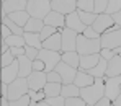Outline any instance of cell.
Listing matches in <instances>:
<instances>
[{
	"instance_id": "obj_1",
	"label": "cell",
	"mask_w": 121,
	"mask_h": 106,
	"mask_svg": "<svg viewBox=\"0 0 121 106\" xmlns=\"http://www.w3.org/2000/svg\"><path fill=\"white\" fill-rule=\"evenodd\" d=\"M105 95V77H95V82L80 88V96L88 106H97V101Z\"/></svg>"
},
{
	"instance_id": "obj_2",
	"label": "cell",
	"mask_w": 121,
	"mask_h": 106,
	"mask_svg": "<svg viewBox=\"0 0 121 106\" xmlns=\"http://www.w3.org/2000/svg\"><path fill=\"white\" fill-rule=\"evenodd\" d=\"M101 51V42L100 39H93V38H88L85 36L83 33L79 34L77 38V52L80 56H85V54H97Z\"/></svg>"
},
{
	"instance_id": "obj_3",
	"label": "cell",
	"mask_w": 121,
	"mask_h": 106,
	"mask_svg": "<svg viewBox=\"0 0 121 106\" xmlns=\"http://www.w3.org/2000/svg\"><path fill=\"white\" fill-rule=\"evenodd\" d=\"M26 10L30 12L31 16L44 20L46 15L52 10V5H51V0H28Z\"/></svg>"
},
{
	"instance_id": "obj_4",
	"label": "cell",
	"mask_w": 121,
	"mask_h": 106,
	"mask_svg": "<svg viewBox=\"0 0 121 106\" xmlns=\"http://www.w3.org/2000/svg\"><path fill=\"white\" fill-rule=\"evenodd\" d=\"M38 57H39L41 61H44V64H46V72H51V70H54L56 65L62 61V52L43 47V49H39Z\"/></svg>"
},
{
	"instance_id": "obj_5",
	"label": "cell",
	"mask_w": 121,
	"mask_h": 106,
	"mask_svg": "<svg viewBox=\"0 0 121 106\" xmlns=\"http://www.w3.org/2000/svg\"><path fill=\"white\" fill-rule=\"evenodd\" d=\"M30 85H28V78L26 77H18L15 78L12 83H8V100H17L23 96L25 93H28Z\"/></svg>"
},
{
	"instance_id": "obj_6",
	"label": "cell",
	"mask_w": 121,
	"mask_h": 106,
	"mask_svg": "<svg viewBox=\"0 0 121 106\" xmlns=\"http://www.w3.org/2000/svg\"><path fill=\"white\" fill-rule=\"evenodd\" d=\"M62 52H67V51H77V38H79V33L64 26L62 31Z\"/></svg>"
},
{
	"instance_id": "obj_7",
	"label": "cell",
	"mask_w": 121,
	"mask_h": 106,
	"mask_svg": "<svg viewBox=\"0 0 121 106\" xmlns=\"http://www.w3.org/2000/svg\"><path fill=\"white\" fill-rule=\"evenodd\" d=\"M120 93H121V75L105 77V95L115 101L120 96Z\"/></svg>"
},
{
	"instance_id": "obj_8",
	"label": "cell",
	"mask_w": 121,
	"mask_h": 106,
	"mask_svg": "<svg viewBox=\"0 0 121 106\" xmlns=\"http://www.w3.org/2000/svg\"><path fill=\"white\" fill-rule=\"evenodd\" d=\"M101 47H108V49H116L121 46V28L116 31H105L100 38Z\"/></svg>"
},
{
	"instance_id": "obj_9",
	"label": "cell",
	"mask_w": 121,
	"mask_h": 106,
	"mask_svg": "<svg viewBox=\"0 0 121 106\" xmlns=\"http://www.w3.org/2000/svg\"><path fill=\"white\" fill-rule=\"evenodd\" d=\"M28 85L31 90H43L48 83V72L46 70H33L28 77Z\"/></svg>"
},
{
	"instance_id": "obj_10",
	"label": "cell",
	"mask_w": 121,
	"mask_h": 106,
	"mask_svg": "<svg viewBox=\"0 0 121 106\" xmlns=\"http://www.w3.org/2000/svg\"><path fill=\"white\" fill-rule=\"evenodd\" d=\"M56 70L59 72L60 77H62V83H74L75 75H77V72H79V69H75V67L65 64L64 61H60V62L56 65Z\"/></svg>"
},
{
	"instance_id": "obj_11",
	"label": "cell",
	"mask_w": 121,
	"mask_h": 106,
	"mask_svg": "<svg viewBox=\"0 0 121 106\" xmlns=\"http://www.w3.org/2000/svg\"><path fill=\"white\" fill-rule=\"evenodd\" d=\"M65 26L70 28V29H74V31H77L79 34L83 33V29L87 28V24L80 20L79 10H74V12H70V13L65 15Z\"/></svg>"
},
{
	"instance_id": "obj_12",
	"label": "cell",
	"mask_w": 121,
	"mask_h": 106,
	"mask_svg": "<svg viewBox=\"0 0 121 106\" xmlns=\"http://www.w3.org/2000/svg\"><path fill=\"white\" fill-rule=\"evenodd\" d=\"M18 77H20V64H18V59H15V62H12L10 65L2 67V82L12 83Z\"/></svg>"
},
{
	"instance_id": "obj_13",
	"label": "cell",
	"mask_w": 121,
	"mask_h": 106,
	"mask_svg": "<svg viewBox=\"0 0 121 106\" xmlns=\"http://www.w3.org/2000/svg\"><path fill=\"white\" fill-rule=\"evenodd\" d=\"M115 23V20H113V15H110V13H98L97 15V20L93 21V28L100 33V34H103L111 24Z\"/></svg>"
},
{
	"instance_id": "obj_14",
	"label": "cell",
	"mask_w": 121,
	"mask_h": 106,
	"mask_svg": "<svg viewBox=\"0 0 121 106\" xmlns=\"http://www.w3.org/2000/svg\"><path fill=\"white\" fill-rule=\"evenodd\" d=\"M44 24H52V26L59 28V31H62V28L65 26V15L57 10H51L44 18Z\"/></svg>"
},
{
	"instance_id": "obj_15",
	"label": "cell",
	"mask_w": 121,
	"mask_h": 106,
	"mask_svg": "<svg viewBox=\"0 0 121 106\" xmlns=\"http://www.w3.org/2000/svg\"><path fill=\"white\" fill-rule=\"evenodd\" d=\"M51 5L52 10H57L64 15L77 10V0H51Z\"/></svg>"
},
{
	"instance_id": "obj_16",
	"label": "cell",
	"mask_w": 121,
	"mask_h": 106,
	"mask_svg": "<svg viewBox=\"0 0 121 106\" xmlns=\"http://www.w3.org/2000/svg\"><path fill=\"white\" fill-rule=\"evenodd\" d=\"M28 0H5L2 7V15H10L12 12L18 10H26Z\"/></svg>"
},
{
	"instance_id": "obj_17",
	"label": "cell",
	"mask_w": 121,
	"mask_h": 106,
	"mask_svg": "<svg viewBox=\"0 0 121 106\" xmlns=\"http://www.w3.org/2000/svg\"><path fill=\"white\" fill-rule=\"evenodd\" d=\"M43 47L62 52V34H60V31L54 33V34L49 36L48 39H44V41H43Z\"/></svg>"
},
{
	"instance_id": "obj_18",
	"label": "cell",
	"mask_w": 121,
	"mask_h": 106,
	"mask_svg": "<svg viewBox=\"0 0 121 106\" xmlns=\"http://www.w3.org/2000/svg\"><path fill=\"white\" fill-rule=\"evenodd\" d=\"M101 59L100 52H97V54H85V56H80V65H79V69L82 70H90L92 67H95L98 61Z\"/></svg>"
},
{
	"instance_id": "obj_19",
	"label": "cell",
	"mask_w": 121,
	"mask_h": 106,
	"mask_svg": "<svg viewBox=\"0 0 121 106\" xmlns=\"http://www.w3.org/2000/svg\"><path fill=\"white\" fill-rule=\"evenodd\" d=\"M116 75H121V54H116L113 59H110L106 65V77H116Z\"/></svg>"
},
{
	"instance_id": "obj_20",
	"label": "cell",
	"mask_w": 121,
	"mask_h": 106,
	"mask_svg": "<svg viewBox=\"0 0 121 106\" xmlns=\"http://www.w3.org/2000/svg\"><path fill=\"white\" fill-rule=\"evenodd\" d=\"M95 82V77L90 73V72H87V70H82L79 69V72H77V75H75V80H74V83L77 85V86H88V85H92Z\"/></svg>"
},
{
	"instance_id": "obj_21",
	"label": "cell",
	"mask_w": 121,
	"mask_h": 106,
	"mask_svg": "<svg viewBox=\"0 0 121 106\" xmlns=\"http://www.w3.org/2000/svg\"><path fill=\"white\" fill-rule=\"evenodd\" d=\"M18 64H20V77H28L31 72H33V61L23 54V56H18Z\"/></svg>"
},
{
	"instance_id": "obj_22",
	"label": "cell",
	"mask_w": 121,
	"mask_h": 106,
	"mask_svg": "<svg viewBox=\"0 0 121 106\" xmlns=\"http://www.w3.org/2000/svg\"><path fill=\"white\" fill-rule=\"evenodd\" d=\"M62 61L75 69H79L80 65V54L77 51H67V52H62Z\"/></svg>"
},
{
	"instance_id": "obj_23",
	"label": "cell",
	"mask_w": 121,
	"mask_h": 106,
	"mask_svg": "<svg viewBox=\"0 0 121 106\" xmlns=\"http://www.w3.org/2000/svg\"><path fill=\"white\" fill-rule=\"evenodd\" d=\"M8 16L15 21L17 24H20V26L25 28V24L28 23V20H30V16H31V15H30V12H28V10H18V12H12Z\"/></svg>"
},
{
	"instance_id": "obj_24",
	"label": "cell",
	"mask_w": 121,
	"mask_h": 106,
	"mask_svg": "<svg viewBox=\"0 0 121 106\" xmlns=\"http://www.w3.org/2000/svg\"><path fill=\"white\" fill-rule=\"evenodd\" d=\"M43 26H44V20L36 18V16H30L28 23L25 24V31H31V33H41Z\"/></svg>"
},
{
	"instance_id": "obj_25",
	"label": "cell",
	"mask_w": 121,
	"mask_h": 106,
	"mask_svg": "<svg viewBox=\"0 0 121 106\" xmlns=\"http://www.w3.org/2000/svg\"><path fill=\"white\" fill-rule=\"evenodd\" d=\"M25 39H26V44L28 46H33V47H38V49H43V39H41L39 33H31V31H25Z\"/></svg>"
},
{
	"instance_id": "obj_26",
	"label": "cell",
	"mask_w": 121,
	"mask_h": 106,
	"mask_svg": "<svg viewBox=\"0 0 121 106\" xmlns=\"http://www.w3.org/2000/svg\"><path fill=\"white\" fill-rule=\"evenodd\" d=\"M39 106H65V98L62 95H56V96H46L43 101L38 103Z\"/></svg>"
},
{
	"instance_id": "obj_27",
	"label": "cell",
	"mask_w": 121,
	"mask_h": 106,
	"mask_svg": "<svg viewBox=\"0 0 121 106\" xmlns=\"http://www.w3.org/2000/svg\"><path fill=\"white\" fill-rule=\"evenodd\" d=\"M106 65H108V61L101 57L98 61V64L95 67H92L90 70H87V72H90L93 77H106Z\"/></svg>"
},
{
	"instance_id": "obj_28",
	"label": "cell",
	"mask_w": 121,
	"mask_h": 106,
	"mask_svg": "<svg viewBox=\"0 0 121 106\" xmlns=\"http://www.w3.org/2000/svg\"><path fill=\"white\" fill-rule=\"evenodd\" d=\"M43 90H44L46 96H56V95H60V91H62V83L60 82H48Z\"/></svg>"
},
{
	"instance_id": "obj_29",
	"label": "cell",
	"mask_w": 121,
	"mask_h": 106,
	"mask_svg": "<svg viewBox=\"0 0 121 106\" xmlns=\"http://www.w3.org/2000/svg\"><path fill=\"white\" fill-rule=\"evenodd\" d=\"M3 41L7 42L10 47H25L26 46V39L23 34H12L8 38H5Z\"/></svg>"
},
{
	"instance_id": "obj_30",
	"label": "cell",
	"mask_w": 121,
	"mask_h": 106,
	"mask_svg": "<svg viewBox=\"0 0 121 106\" xmlns=\"http://www.w3.org/2000/svg\"><path fill=\"white\" fill-rule=\"evenodd\" d=\"M60 95L64 98H69V96H77L80 95V86H77L75 83H62V91Z\"/></svg>"
},
{
	"instance_id": "obj_31",
	"label": "cell",
	"mask_w": 121,
	"mask_h": 106,
	"mask_svg": "<svg viewBox=\"0 0 121 106\" xmlns=\"http://www.w3.org/2000/svg\"><path fill=\"white\" fill-rule=\"evenodd\" d=\"M79 10V8H77ZM79 15H80V20L87 24V26H90V24H93V21L97 20V15L98 13H95V12H83V10H79Z\"/></svg>"
},
{
	"instance_id": "obj_32",
	"label": "cell",
	"mask_w": 121,
	"mask_h": 106,
	"mask_svg": "<svg viewBox=\"0 0 121 106\" xmlns=\"http://www.w3.org/2000/svg\"><path fill=\"white\" fill-rule=\"evenodd\" d=\"M28 93H30V96H31V105H38L39 101H43L44 98H46V93H44V90H28Z\"/></svg>"
},
{
	"instance_id": "obj_33",
	"label": "cell",
	"mask_w": 121,
	"mask_h": 106,
	"mask_svg": "<svg viewBox=\"0 0 121 106\" xmlns=\"http://www.w3.org/2000/svg\"><path fill=\"white\" fill-rule=\"evenodd\" d=\"M77 8L83 12H95V0H77Z\"/></svg>"
},
{
	"instance_id": "obj_34",
	"label": "cell",
	"mask_w": 121,
	"mask_h": 106,
	"mask_svg": "<svg viewBox=\"0 0 121 106\" xmlns=\"http://www.w3.org/2000/svg\"><path fill=\"white\" fill-rule=\"evenodd\" d=\"M59 31V28H56V26H52V24H44L43 26V29H41V39L44 41V39H48L49 36H52L54 33H57Z\"/></svg>"
},
{
	"instance_id": "obj_35",
	"label": "cell",
	"mask_w": 121,
	"mask_h": 106,
	"mask_svg": "<svg viewBox=\"0 0 121 106\" xmlns=\"http://www.w3.org/2000/svg\"><path fill=\"white\" fill-rule=\"evenodd\" d=\"M28 105H31V96H30V93H25L23 96L10 101V106H28Z\"/></svg>"
},
{
	"instance_id": "obj_36",
	"label": "cell",
	"mask_w": 121,
	"mask_h": 106,
	"mask_svg": "<svg viewBox=\"0 0 121 106\" xmlns=\"http://www.w3.org/2000/svg\"><path fill=\"white\" fill-rule=\"evenodd\" d=\"M85 105H87V101H85V100L82 98L80 95L65 98V106H85Z\"/></svg>"
},
{
	"instance_id": "obj_37",
	"label": "cell",
	"mask_w": 121,
	"mask_h": 106,
	"mask_svg": "<svg viewBox=\"0 0 121 106\" xmlns=\"http://www.w3.org/2000/svg\"><path fill=\"white\" fill-rule=\"evenodd\" d=\"M118 10H121V0H108V7H106V12L105 13H116Z\"/></svg>"
},
{
	"instance_id": "obj_38",
	"label": "cell",
	"mask_w": 121,
	"mask_h": 106,
	"mask_svg": "<svg viewBox=\"0 0 121 106\" xmlns=\"http://www.w3.org/2000/svg\"><path fill=\"white\" fill-rule=\"evenodd\" d=\"M15 56H13V52L12 51H7V52H2V67H5V65H10L12 62H15Z\"/></svg>"
},
{
	"instance_id": "obj_39",
	"label": "cell",
	"mask_w": 121,
	"mask_h": 106,
	"mask_svg": "<svg viewBox=\"0 0 121 106\" xmlns=\"http://www.w3.org/2000/svg\"><path fill=\"white\" fill-rule=\"evenodd\" d=\"M83 34H85V36H88V38H93V39H100V38H101V34L95 29V28H93V26H92V24H90V26H87V28L83 29Z\"/></svg>"
},
{
	"instance_id": "obj_40",
	"label": "cell",
	"mask_w": 121,
	"mask_h": 106,
	"mask_svg": "<svg viewBox=\"0 0 121 106\" xmlns=\"http://www.w3.org/2000/svg\"><path fill=\"white\" fill-rule=\"evenodd\" d=\"M108 7V0H95V13H105Z\"/></svg>"
},
{
	"instance_id": "obj_41",
	"label": "cell",
	"mask_w": 121,
	"mask_h": 106,
	"mask_svg": "<svg viewBox=\"0 0 121 106\" xmlns=\"http://www.w3.org/2000/svg\"><path fill=\"white\" fill-rule=\"evenodd\" d=\"M25 49H26V56L31 59V61H35L36 57H38V54H39V49L38 47H33V46H25Z\"/></svg>"
},
{
	"instance_id": "obj_42",
	"label": "cell",
	"mask_w": 121,
	"mask_h": 106,
	"mask_svg": "<svg viewBox=\"0 0 121 106\" xmlns=\"http://www.w3.org/2000/svg\"><path fill=\"white\" fill-rule=\"evenodd\" d=\"M100 56L103 59H106V61H110V59H113L115 56H116V52H115V49H108V47H101L100 51Z\"/></svg>"
},
{
	"instance_id": "obj_43",
	"label": "cell",
	"mask_w": 121,
	"mask_h": 106,
	"mask_svg": "<svg viewBox=\"0 0 121 106\" xmlns=\"http://www.w3.org/2000/svg\"><path fill=\"white\" fill-rule=\"evenodd\" d=\"M48 82H60L62 83V77H60V73L56 69L51 70V72H48Z\"/></svg>"
},
{
	"instance_id": "obj_44",
	"label": "cell",
	"mask_w": 121,
	"mask_h": 106,
	"mask_svg": "<svg viewBox=\"0 0 121 106\" xmlns=\"http://www.w3.org/2000/svg\"><path fill=\"white\" fill-rule=\"evenodd\" d=\"M33 70H46V64L44 61H41L39 57H36L33 61Z\"/></svg>"
},
{
	"instance_id": "obj_45",
	"label": "cell",
	"mask_w": 121,
	"mask_h": 106,
	"mask_svg": "<svg viewBox=\"0 0 121 106\" xmlns=\"http://www.w3.org/2000/svg\"><path fill=\"white\" fill-rule=\"evenodd\" d=\"M110 105H113V100L110 96H106V95H103L100 100L97 101V106H110Z\"/></svg>"
},
{
	"instance_id": "obj_46",
	"label": "cell",
	"mask_w": 121,
	"mask_h": 106,
	"mask_svg": "<svg viewBox=\"0 0 121 106\" xmlns=\"http://www.w3.org/2000/svg\"><path fill=\"white\" fill-rule=\"evenodd\" d=\"M12 34H13V31H12L7 24H3V23H2V38L5 39V38H8V36H12Z\"/></svg>"
},
{
	"instance_id": "obj_47",
	"label": "cell",
	"mask_w": 121,
	"mask_h": 106,
	"mask_svg": "<svg viewBox=\"0 0 121 106\" xmlns=\"http://www.w3.org/2000/svg\"><path fill=\"white\" fill-rule=\"evenodd\" d=\"M10 51L13 52V56H15V57L26 54V49H25V47H10Z\"/></svg>"
},
{
	"instance_id": "obj_48",
	"label": "cell",
	"mask_w": 121,
	"mask_h": 106,
	"mask_svg": "<svg viewBox=\"0 0 121 106\" xmlns=\"http://www.w3.org/2000/svg\"><path fill=\"white\" fill-rule=\"evenodd\" d=\"M113 20H115V23H118L121 26V10H118L116 13H113Z\"/></svg>"
},
{
	"instance_id": "obj_49",
	"label": "cell",
	"mask_w": 121,
	"mask_h": 106,
	"mask_svg": "<svg viewBox=\"0 0 121 106\" xmlns=\"http://www.w3.org/2000/svg\"><path fill=\"white\" fill-rule=\"evenodd\" d=\"M7 51H10V46L5 41H2V52H7Z\"/></svg>"
},
{
	"instance_id": "obj_50",
	"label": "cell",
	"mask_w": 121,
	"mask_h": 106,
	"mask_svg": "<svg viewBox=\"0 0 121 106\" xmlns=\"http://www.w3.org/2000/svg\"><path fill=\"white\" fill-rule=\"evenodd\" d=\"M113 105H116V106H121V93H120V96L113 101Z\"/></svg>"
},
{
	"instance_id": "obj_51",
	"label": "cell",
	"mask_w": 121,
	"mask_h": 106,
	"mask_svg": "<svg viewBox=\"0 0 121 106\" xmlns=\"http://www.w3.org/2000/svg\"><path fill=\"white\" fill-rule=\"evenodd\" d=\"M115 52H116V54H121V46H118V47L115 49Z\"/></svg>"
},
{
	"instance_id": "obj_52",
	"label": "cell",
	"mask_w": 121,
	"mask_h": 106,
	"mask_svg": "<svg viewBox=\"0 0 121 106\" xmlns=\"http://www.w3.org/2000/svg\"><path fill=\"white\" fill-rule=\"evenodd\" d=\"M3 2H5V0H3Z\"/></svg>"
}]
</instances>
